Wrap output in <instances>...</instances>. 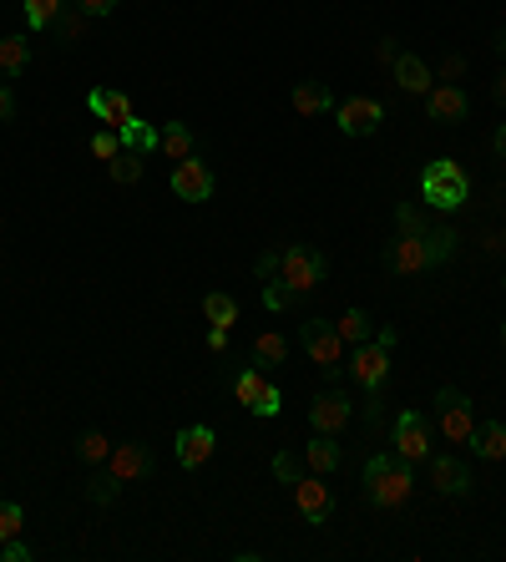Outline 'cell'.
Listing matches in <instances>:
<instances>
[{"label": "cell", "mask_w": 506, "mask_h": 562, "mask_svg": "<svg viewBox=\"0 0 506 562\" xmlns=\"http://www.w3.org/2000/svg\"><path fill=\"white\" fill-rule=\"evenodd\" d=\"M502 345H506V325H502Z\"/></svg>", "instance_id": "cell-52"}, {"label": "cell", "mask_w": 506, "mask_h": 562, "mask_svg": "<svg viewBox=\"0 0 506 562\" xmlns=\"http://www.w3.org/2000/svg\"><path fill=\"white\" fill-rule=\"evenodd\" d=\"M502 289H506V284H502Z\"/></svg>", "instance_id": "cell-53"}, {"label": "cell", "mask_w": 506, "mask_h": 562, "mask_svg": "<svg viewBox=\"0 0 506 562\" xmlns=\"http://www.w3.org/2000/svg\"><path fill=\"white\" fill-rule=\"evenodd\" d=\"M177 466H188V472H198L202 461H213V446H218V436H213V426H183L177 430Z\"/></svg>", "instance_id": "cell-18"}, {"label": "cell", "mask_w": 506, "mask_h": 562, "mask_svg": "<svg viewBox=\"0 0 506 562\" xmlns=\"http://www.w3.org/2000/svg\"><path fill=\"white\" fill-rule=\"evenodd\" d=\"M21 527H26V512H21L15 502H0V542L21 537Z\"/></svg>", "instance_id": "cell-35"}, {"label": "cell", "mask_w": 506, "mask_h": 562, "mask_svg": "<svg viewBox=\"0 0 506 562\" xmlns=\"http://www.w3.org/2000/svg\"><path fill=\"white\" fill-rule=\"evenodd\" d=\"M391 446H395V457L410 461V466L425 461L431 457V421H425L420 411H400L391 421Z\"/></svg>", "instance_id": "cell-9"}, {"label": "cell", "mask_w": 506, "mask_h": 562, "mask_svg": "<svg viewBox=\"0 0 506 562\" xmlns=\"http://www.w3.org/2000/svg\"><path fill=\"white\" fill-rule=\"evenodd\" d=\"M76 5H82V11H87L91 21H101V15H112V11H116V0H76Z\"/></svg>", "instance_id": "cell-44"}, {"label": "cell", "mask_w": 506, "mask_h": 562, "mask_svg": "<svg viewBox=\"0 0 506 562\" xmlns=\"http://www.w3.org/2000/svg\"><path fill=\"white\" fill-rule=\"evenodd\" d=\"M425 466H431V487L441 491V497H471V466H466L461 457H425Z\"/></svg>", "instance_id": "cell-16"}, {"label": "cell", "mask_w": 506, "mask_h": 562, "mask_svg": "<svg viewBox=\"0 0 506 562\" xmlns=\"http://www.w3.org/2000/svg\"><path fill=\"white\" fill-rule=\"evenodd\" d=\"M391 72H395V87H400L405 97H425V91L435 87V72H431V66H425V61L416 57V51H400Z\"/></svg>", "instance_id": "cell-19"}, {"label": "cell", "mask_w": 506, "mask_h": 562, "mask_svg": "<svg viewBox=\"0 0 506 562\" xmlns=\"http://www.w3.org/2000/svg\"><path fill=\"white\" fill-rule=\"evenodd\" d=\"M193 148H198V137H193L188 122H168L158 137V152L162 158H173V163H183V158H193Z\"/></svg>", "instance_id": "cell-23"}, {"label": "cell", "mask_w": 506, "mask_h": 562, "mask_svg": "<svg viewBox=\"0 0 506 562\" xmlns=\"http://www.w3.org/2000/svg\"><path fill=\"white\" fill-rule=\"evenodd\" d=\"M492 97H496V107H506V72L492 82Z\"/></svg>", "instance_id": "cell-49"}, {"label": "cell", "mask_w": 506, "mask_h": 562, "mask_svg": "<svg viewBox=\"0 0 506 562\" xmlns=\"http://www.w3.org/2000/svg\"><path fill=\"white\" fill-rule=\"evenodd\" d=\"M116 491H122V482H116V476L107 472V466H101V476L91 482V502H97V507H112V502H116Z\"/></svg>", "instance_id": "cell-36"}, {"label": "cell", "mask_w": 506, "mask_h": 562, "mask_svg": "<svg viewBox=\"0 0 506 562\" xmlns=\"http://www.w3.org/2000/svg\"><path fill=\"white\" fill-rule=\"evenodd\" d=\"M0 122H15V91H11V82H0Z\"/></svg>", "instance_id": "cell-43"}, {"label": "cell", "mask_w": 506, "mask_h": 562, "mask_svg": "<svg viewBox=\"0 0 506 562\" xmlns=\"http://www.w3.org/2000/svg\"><path fill=\"white\" fill-rule=\"evenodd\" d=\"M76 457L87 461V466H107V457H112V441H107L101 430H87V436L76 441Z\"/></svg>", "instance_id": "cell-31"}, {"label": "cell", "mask_w": 506, "mask_h": 562, "mask_svg": "<svg viewBox=\"0 0 506 562\" xmlns=\"http://www.w3.org/2000/svg\"><path fill=\"white\" fill-rule=\"evenodd\" d=\"M420 198H425L431 208H441V213H456V208L471 198V178H466V167L451 163V158L425 163V173H420Z\"/></svg>", "instance_id": "cell-3"}, {"label": "cell", "mask_w": 506, "mask_h": 562, "mask_svg": "<svg viewBox=\"0 0 506 562\" xmlns=\"http://www.w3.org/2000/svg\"><path fill=\"white\" fill-rule=\"evenodd\" d=\"M233 396H238V405H248L254 415H263V421H274V415L284 411V390H279L259 365H244V371L233 375Z\"/></svg>", "instance_id": "cell-7"}, {"label": "cell", "mask_w": 506, "mask_h": 562, "mask_svg": "<svg viewBox=\"0 0 506 562\" xmlns=\"http://www.w3.org/2000/svg\"><path fill=\"white\" fill-rule=\"evenodd\" d=\"M87 21H91V15L82 11L76 0H66V11H61L57 21H51V41H61V46H76V41H82V30H87Z\"/></svg>", "instance_id": "cell-24"}, {"label": "cell", "mask_w": 506, "mask_h": 562, "mask_svg": "<svg viewBox=\"0 0 506 562\" xmlns=\"http://www.w3.org/2000/svg\"><path fill=\"white\" fill-rule=\"evenodd\" d=\"M87 112L101 122V127H127L137 112H132V97L116 87H91L87 91Z\"/></svg>", "instance_id": "cell-17"}, {"label": "cell", "mask_w": 506, "mask_h": 562, "mask_svg": "<svg viewBox=\"0 0 506 562\" xmlns=\"http://www.w3.org/2000/svg\"><path fill=\"white\" fill-rule=\"evenodd\" d=\"M435 426H441V436H446L451 446H466L471 430H477V405H471L456 385H441V390H435Z\"/></svg>", "instance_id": "cell-5"}, {"label": "cell", "mask_w": 506, "mask_h": 562, "mask_svg": "<svg viewBox=\"0 0 506 562\" xmlns=\"http://www.w3.org/2000/svg\"><path fill=\"white\" fill-rule=\"evenodd\" d=\"M304 472H309V466H304V451H299V457H294V451H279V457H274V476H279V482H289V487H294Z\"/></svg>", "instance_id": "cell-34"}, {"label": "cell", "mask_w": 506, "mask_h": 562, "mask_svg": "<svg viewBox=\"0 0 506 562\" xmlns=\"http://www.w3.org/2000/svg\"><path fill=\"white\" fill-rule=\"evenodd\" d=\"M451 253H456V234H451V228H425V234L395 238L385 264H391V274H425V268L446 264Z\"/></svg>", "instance_id": "cell-2"}, {"label": "cell", "mask_w": 506, "mask_h": 562, "mask_svg": "<svg viewBox=\"0 0 506 562\" xmlns=\"http://www.w3.org/2000/svg\"><path fill=\"white\" fill-rule=\"evenodd\" d=\"M492 152H496V163H506V122L496 127V137H492Z\"/></svg>", "instance_id": "cell-47"}, {"label": "cell", "mask_w": 506, "mask_h": 562, "mask_svg": "<svg viewBox=\"0 0 506 562\" xmlns=\"http://www.w3.org/2000/svg\"><path fill=\"white\" fill-rule=\"evenodd\" d=\"M345 371L355 375V385H360L365 396H380L385 380H391V345H380V340L355 345V355H349Z\"/></svg>", "instance_id": "cell-8"}, {"label": "cell", "mask_w": 506, "mask_h": 562, "mask_svg": "<svg viewBox=\"0 0 506 562\" xmlns=\"http://www.w3.org/2000/svg\"><path fill=\"white\" fill-rule=\"evenodd\" d=\"M466 446H471L481 461H506V421H477V430H471Z\"/></svg>", "instance_id": "cell-20"}, {"label": "cell", "mask_w": 506, "mask_h": 562, "mask_svg": "<svg viewBox=\"0 0 506 562\" xmlns=\"http://www.w3.org/2000/svg\"><path fill=\"white\" fill-rule=\"evenodd\" d=\"M461 76H466V57L446 51V57H441V66H435V82H451V87H461Z\"/></svg>", "instance_id": "cell-38"}, {"label": "cell", "mask_w": 506, "mask_h": 562, "mask_svg": "<svg viewBox=\"0 0 506 562\" xmlns=\"http://www.w3.org/2000/svg\"><path fill=\"white\" fill-rule=\"evenodd\" d=\"M466 112H471V102H466L461 87L435 82V87L425 91V117H431L435 127H456V122H466Z\"/></svg>", "instance_id": "cell-15"}, {"label": "cell", "mask_w": 506, "mask_h": 562, "mask_svg": "<svg viewBox=\"0 0 506 562\" xmlns=\"http://www.w3.org/2000/svg\"><path fill=\"white\" fill-rule=\"evenodd\" d=\"M107 472H112L122 487H132V482H147V476H152V446H143V441L112 446V457H107Z\"/></svg>", "instance_id": "cell-14"}, {"label": "cell", "mask_w": 506, "mask_h": 562, "mask_svg": "<svg viewBox=\"0 0 506 562\" xmlns=\"http://www.w3.org/2000/svg\"><path fill=\"white\" fill-rule=\"evenodd\" d=\"M349 415H355V400H349L345 390H319V396L309 400V426H314L319 436H340V430L349 426Z\"/></svg>", "instance_id": "cell-11"}, {"label": "cell", "mask_w": 506, "mask_h": 562, "mask_svg": "<svg viewBox=\"0 0 506 562\" xmlns=\"http://www.w3.org/2000/svg\"><path fill=\"white\" fill-rule=\"evenodd\" d=\"M334 329H340V340L345 345H365V340H375V320L365 310H345L340 320H334Z\"/></svg>", "instance_id": "cell-26"}, {"label": "cell", "mask_w": 506, "mask_h": 562, "mask_svg": "<svg viewBox=\"0 0 506 562\" xmlns=\"http://www.w3.org/2000/svg\"><path fill=\"white\" fill-rule=\"evenodd\" d=\"M30 66V41L26 36H5V41H0V76H21Z\"/></svg>", "instance_id": "cell-27"}, {"label": "cell", "mask_w": 506, "mask_h": 562, "mask_svg": "<svg viewBox=\"0 0 506 562\" xmlns=\"http://www.w3.org/2000/svg\"><path fill=\"white\" fill-rule=\"evenodd\" d=\"M365 426H370V436H380V430H385V405H380V396L365 400Z\"/></svg>", "instance_id": "cell-40"}, {"label": "cell", "mask_w": 506, "mask_h": 562, "mask_svg": "<svg viewBox=\"0 0 506 562\" xmlns=\"http://www.w3.org/2000/svg\"><path fill=\"white\" fill-rule=\"evenodd\" d=\"M36 558V552L26 548V542H21V537H11V542H0V562H30Z\"/></svg>", "instance_id": "cell-41"}, {"label": "cell", "mask_w": 506, "mask_h": 562, "mask_svg": "<svg viewBox=\"0 0 506 562\" xmlns=\"http://www.w3.org/2000/svg\"><path fill=\"white\" fill-rule=\"evenodd\" d=\"M208 350H213V355H223V350H229V329H223V325L208 329Z\"/></svg>", "instance_id": "cell-46"}, {"label": "cell", "mask_w": 506, "mask_h": 562, "mask_svg": "<svg viewBox=\"0 0 506 562\" xmlns=\"http://www.w3.org/2000/svg\"><path fill=\"white\" fill-rule=\"evenodd\" d=\"M304 466L319 472V476H330L334 466H340V446H334V436H319V430H314V441L304 446Z\"/></svg>", "instance_id": "cell-25"}, {"label": "cell", "mask_w": 506, "mask_h": 562, "mask_svg": "<svg viewBox=\"0 0 506 562\" xmlns=\"http://www.w3.org/2000/svg\"><path fill=\"white\" fill-rule=\"evenodd\" d=\"M395 223H400V234H425V218L416 213V203H400V208H395Z\"/></svg>", "instance_id": "cell-39"}, {"label": "cell", "mask_w": 506, "mask_h": 562, "mask_svg": "<svg viewBox=\"0 0 506 562\" xmlns=\"http://www.w3.org/2000/svg\"><path fill=\"white\" fill-rule=\"evenodd\" d=\"M294 507H299V517L309 522V527H324V522L334 517V487L319 472H304L299 482H294Z\"/></svg>", "instance_id": "cell-10"}, {"label": "cell", "mask_w": 506, "mask_h": 562, "mask_svg": "<svg viewBox=\"0 0 506 562\" xmlns=\"http://www.w3.org/2000/svg\"><path fill=\"white\" fill-rule=\"evenodd\" d=\"M116 137H122V148H127V152H143V158H147V152H158V137H162V133L132 117L127 127H116Z\"/></svg>", "instance_id": "cell-28"}, {"label": "cell", "mask_w": 506, "mask_h": 562, "mask_svg": "<svg viewBox=\"0 0 506 562\" xmlns=\"http://www.w3.org/2000/svg\"><path fill=\"white\" fill-rule=\"evenodd\" d=\"M263 304H269V310H289V304H294V289H289V284H284V279H269V284H263Z\"/></svg>", "instance_id": "cell-37"}, {"label": "cell", "mask_w": 506, "mask_h": 562, "mask_svg": "<svg viewBox=\"0 0 506 562\" xmlns=\"http://www.w3.org/2000/svg\"><path fill=\"white\" fill-rule=\"evenodd\" d=\"M116 152H122V137H116V127H101V133H91V158L112 163Z\"/></svg>", "instance_id": "cell-33"}, {"label": "cell", "mask_w": 506, "mask_h": 562, "mask_svg": "<svg viewBox=\"0 0 506 562\" xmlns=\"http://www.w3.org/2000/svg\"><path fill=\"white\" fill-rule=\"evenodd\" d=\"M284 360H289V340L279 329H263L259 340H254V350H248V365H259V371H274Z\"/></svg>", "instance_id": "cell-22"}, {"label": "cell", "mask_w": 506, "mask_h": 562, "mask_svg": "<svg viewBox=\"0 0 506 562\" xmlns=\"http://www.w3.org/2000/svg\"><path fill=\"white\" fill-rule=\"evenodd\" d=\"M334 122H340L345 137H370V133H380V122H385V102H375V97H345L340 112H334Z\"/></svg>", "instance_id": "cell-12"}, {"label": "cell", "mask_w": 506, "mask_h": 562, "mask_svg": "<svg viewBox=\"0 0 506 562\" xmlns=\"http://www.w3.org/2000/svg\"><path fill=\"white\" fill-rule=\"evenodd\" d=\"M375 340H380V345H391V350H395V345H400V329H395V325H385V329H380V335H375Z\"/></svg>", "instance_id": "cell-48"}, {"label": "cell", "mask_w": 506, "mask_h": 562, "mask_svg": "<svg viewBox=\"0 0 506 562\" xmlns=\"http://www.w3.org/2000/svg\"><path fill=\"white\" fill-rule=\"evenodd\" d=\"M202 314H208V325H238V299L233 295H208L202 299Z\"/></svg>", "instance_id": "cell-29"}, {"label": "cell", "mask_w": 506, "mask_h": 562, "mask_svg": "<svg viewBox=\"0 0 506 562\" xmlns=\"http://www.w3.org/2000/svg\"><path fill=\"white\" fill-rule=\"evenodd\" d=\"M66 11V0H26V26L30 30H51V21Z\"/></svg>", "instance_id": "cell-30"}, {"label": "cell", "mask_w": 506, "mask_h": 562, "mask_svg": "<svg viewBox=\"0 0 506 562\" xmlns=\"http://www.w3.org/2000/svg\"><path fill=\"white\" fill-rule=\"evenodd\" d=\"M173 192L183 203H208V198H213V163H202L198 152L183 158V163H173Z\"/></svg>", "instance_id": "cell-13"}, {"label": "cell", "mask_w": 506, "mask_h": 562, "mask_svg": "<svg viewBox=\"0 0 506 562\" xmlns=\"http://www.w3.org/2000/svg\"><path fill=\"white\" fill-rule=\"evenodd\" d=\"M107 173H112V183H137L143 178V152H116L112 163H107Z\"/></svg>", "instance_id": "cell-32"}, {"label": "cell", "mask_w": 506, "mask_h": 562, "mask_svg": "<svg viewBox=\"0 0 506 562\" xmlns=\"http://www.w3.org/2000/svg\"><path fill=\"white\" fill-rule=\"evenodd\" d=\"M416 491V476H410V461H400L395 451H375L365 461V502L380 507V512H395V507L410 502Z\"/></svg>", "instance_id": "cell-1"}, {"label": "cell", "mask_w": 506, "mask_h": 562, "mask_svg": "<svg viewBox=\"0 0 506 562\" xmlns=\"http://www.w3.org/2000/svg\"><path fill=\"white\" fill-rule=\"evenodd\" d=\"M395 57H400V46L385 36V41H375V61H385V66H395Z\"/></svg>", "instance_id": "cell-45"}, {"label": "cell", "mask_w": 506, "mask_h": 562, "mask_svg": "<svg viewBox=\"0 0 506 562\" xmlns=\"http://www.w3.org/2000/svg\"><path fill=\"white\" fill-rule=\"evenodd\" d=\"M486 249H506V234H496V238H492V243H486Z\"/></svg>", "instance_id": "cell-50"}, {"label": "cell", "mask_w": 506, "mask_h": 562, "mask_svg": "<svg viewBox=\"0 0 506 562\" xmlns=\"http://www.w3.org/2000/svg\"><path fill=\"white\" fill-rule=\"evenodd\" d=\"M294 112L299 117H324V112H334V97L324 82H294Z\"/></svg>", "instance_id": "cell-21"}, {"label": "cell", "mask_w": 506, "mask_h": 562, "mask_svg": "<svg viewBox=\"0 0 506 562\" xmlns=\"http://www.w3.org/2000/svg\"><path fill=\"white\" fill-rule=\"evenodd\" d=\"M496 51H502V61H506V36H502V41H496Z\"/></svg>", "instance_id": "cell-51"}, {"label": "cell", "mask_w": 506, "mask_h": 562, "mask_svg": "<svg viewBox=\"0 0 506 562\" xmlns=\"http://www.w3.org/2000/svg\"><path fill=\"white\" fill-rule=\"evenodd\" d=\"M299 345H304V355L314 360V365L330 375V380L345 371V340H340L334 320H309V325L299 329Z\"/></svg>", "instance_id": "cell-6"}, {"label": "cell", "mask_w": 506, "mask_h": 562, "mask_svg": "<svg viewBox=\"0 0 506 562\" xmlns=\"http://www.w3.org/2000/svg\"><path fill=\"white\" fill-rule=\"evenodd\" d=\"M259 279H263V284H269V279H279V249L259 253Z\"/></svg>", "instance_id": "cell-42"}, {"label": "cell", "mask_w": 506, "mask_h": 562, "mask_svg": "<svg viewBox=\"0 0 506 562\" xmlns=\"http://www.w3.org/2000/svg\"><path fill=\"white\" fill-rule=\"evenodd\" d=\"M279 279L289 284L294 295H309L330 279V259L314 249V243H294V249L279 253Z\"/></svg>", "instance_id": "cell-4"}]
</instances>
